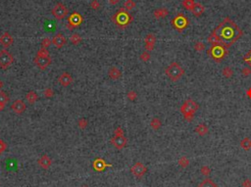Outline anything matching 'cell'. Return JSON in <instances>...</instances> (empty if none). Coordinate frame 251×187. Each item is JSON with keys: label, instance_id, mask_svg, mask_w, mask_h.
Masks as SVG:
<instances>
[{"label": "cell", "instance_id": "6da1fadb", "mask_svg": "<svg viewBox=\"0 0 251 187\" xmlns=\"http://www.w3.org/2000/svg\"><path fill=\"white\" fill-rule=\"evenodd\" d=\"M242 30L234 21L226 18L208 36V42L211 44H221L229 48L242 35Z\"/></svg>", "mask_w": 251, "mask_h": 187}, {"label": "cell", "instance_id": "f1b7e54d", "mask_svg": "<svg viewBox=\"0 0 251 187\" xmlns=\"http://www.w3.org/2000/svg\"><path fill=\"white\" fill-rule=\"evenodd\" d=\"M195 131L197 132L199 135H205L208 132V128L205 124H199L197 128L195 129Z\"/></svg>", "mask_w": 251, "mask_h": 187}, {"label": "cell", "instance_id": "ab89813d", "mask_svg": "<svg viewBox=\"0 0 251 187\" xmlns=\"http://www.w3.org/2000/svg\"><path fill=\"white\" fill-rule=\"evenodd\" d=\"M223 73L226 77H230L233 75V71L230 70V68H225L223 71Z\"/></svg>", "mask_w": 251, "mask_h": 187}, {"label": "cell", "instance_id": "5b68a950", "mask_svg": "<svg viewBox=\"0 0 251 187\" xmlns=\"http://www.w3.org/2000/svg\"><path fill=\"white\" fill-rule=\"evenodd\" d=\"M198 109V105L192 100H187V101L181 106V112L185 115V118L187 121H192L193 114Z\"/></svg>", "mask_w": 251, "mask_h": 187}, {"label": "cell", "instance_id": "d6a6232c", "mask_svg": "<svg viewBox=\"0 0 251 187\" xmlns=\"http://www.w3.org/2000/svg\"><path fill=\"white\" fill-rule=\"evenodd\" d=\"M243 61L245 62L250 67V69H251V49L246 53L245 56L243 57Z\"/></svg>", "mask_w": 251, "mask_h": 187}, {"label": "cell", "instance_id": "ffe728a7", "mask_svg": "<svg viewBox=\"0 0 251 187\" xmlns=\"http://www.w3.org/2000/svg\"><path fill=\"white\" fill-rule=\"evenodd\" d=\"M8 102H9V96L7 95V93L0 90V112L5 108V106L7 105Z\"/></svg>", "mask_w": 251, "mask_h": 187}, {"label": "cell", "instance_id": "9c48e42d", "mask_svg": "<svg viewBox=\"0 0 251 187\" xmlns=\"http://www.w3.org/2000/svg\"><path fill=\"white\" fill-rule=\"evenodd\" d=\"M68 14H69V10H68L67 6H65L63 3H57L52 9V15L54 16V18L57 20H63L65 19Z\"/></svg>", "mask_w": 251, "mask_h": 187}, {"label": "cell", "instance_id": "c3c4849f", "mask_svg": "<svg viewBox=\"0 0 251 187\" xmlns=\"http://www.w3.org/2000/svg\"><path fill=\"white\" fill-rule=\"evenodd\" d=\"M2 86H3V82H2L1 81H0V89H1V87H2Z\"/></svg>", "mask_w": 251, "mask_h": 187}, {"label": "cell", "instance_id": "4dcf8cb0", "mask_svg": "<svg viewBox=\"0 0 251 187\" xmlns=\"http://www.w3.org/2000/svg\"><path fill=\"white\" fill-rule=\"evenodd\" d=\"M150 125H151V128L155 130H157L160 129V126H161V122H160V119H157V118H154L151 123H150Z\"/></svg>", "mask_w": 251, "mask_h": 187}, {"label": "cell", "instance_id": "681fc988", "mask_svg": "<svg viewBox=\"0 0 251 187\" xmlns=\"http://www.w3.org/2000/svg\"><path fill=\"white\" fill-rule=\"evenodd\" d=\"M81 187H89V186H86V185H84V186H81Z\"/></svg>", "mask_w": 251, "mask_h": 187}, {"label": "cell", "instance_id": "7a4b0ae2", "mask_svg": "<svg viewBox=\"0 0 251 187\" xmlns=\"http://www.w3.org/2000/svg\"><path fill=\"white\" fill-rule=\"evenodd\" d=\"M207 54L216 62H221L229 54V51L228 48L221 44H211V47L208 49Z\"/></svg>", "mask_w": 251, "mask_h": 187}, {"label": "cell", "instance_id": "d4e9b609", "mask_svg": "<svg viewBox=\"0 0 251 187\" xmlns=\"http://www.w3.org/2000/svg\"><path fill=\"white\" fill-rule=\"evenodd\" d=\"M198 187H218V186H217V184L213 181L212 179L206 178V179L203 180V181L200 182Z\"/></svg>", "mask_w": 251, "mask_h": 187}, {"label": "cell", "instance_id": "b9f144b4", "mask_svg": "<svg viewBox=\"0 0 251 187\" xmlns=\"http://www.w3.org/2000/svg\"><path fill=\"white\" fill-rule=\"evenodd\" d=\"M6 148H7V144H6L2 139H0V154L3 153L6 150Z\"/></svg>", "mask_w": 251, "mask_h": 187}, {"label": "cell", "instance_id": "3957f363", "mask_svg": "<svg viewBox=\"0 0 251 187\" xmlns=\"http://www.w3.org/2000/svg\"><path fill=\"white\" fill-rule=\"evenodd\" d=\"M113 21L119 28H126L133 21L132 15L125 9H120L116 14L113 16Z\"/></svg>", "mask_w": 251, "mask_h": 187}, {"label": "cell", "instance_id": "8992f818", "mask_svg": "<svg viewBox=\"0 0 251 187\" xmlns=\"http://www.w3.org/2000/svg\"><path fill=\"white\" fill-rule=\"evenodd\" d=\"M123 129H122V128H119L115 130V135L114 137L111 139V141H112V144L116 147L117 149H123L124 147L127 145V138L124 136L123 134Z\"/></svg>", "mask_w": 251, "mask_h": 187}, {"label": "cell", "instance_id": "44dd1931", "mask_svg": "<svg viewBox=\"0 0 251 187\" xmlns=\"http://www.w3.org/2000/svg\"><path fill=\"white\" fill-rule=\"evenodd\" d=\"M204 11H205V7L204 6H203L202 4H200V3H195V5H194V7H193V9H192V14L194 15V16H196V17H200L203 13H204Z\"/></svg>", "mask_w": 251, "mask_h": 187}, {"label": "cell", "instance_id": "836d02e7", "mask_svg": "<svg viewBox=\"0 0 251 187\" xmlns=\"http://www.w3.org/2000/svg\"><path fill=\"white\" fill-rule=\"evenodd\" d=\"M52 43V40L50 38H48V37H45L43 40L41 41V46L43 48H46L47 49V47H49V45Z\"/></svg>", "mask_w": 251, "mask_h": 187}, {"label": "cell", "instance_id": "d590c367", "mask_svg": "<svg viewBox=\"0 0 251 187\" xmlns=\"http://www.w3.org/2000/svg\"><path fill=\"white\" fill-rule=\"evenodd\" d=\"M90 7L93 9V10H97L99 9L100 7V3L98 2V0H92L90 2Z\"/></svg>", "mask_w": 251, "mask_h": 187}, {"label": "cell", "instance_id": "4316f807", "mask_svg": "<svg viewBox=\"0 0 251 187\" xmlns=\"http://www.w3.org/2000/svg\"><path fill=\"white\" fill-rule=\"evenodd\" d=\"M240 146H241V148H243L244 150L248 151V150L251 148V140H250L248 137H245L244 139H242V140H241V142H240Z\"/></svg>", "mask_w": 251, "mask_h": 187}, {"label": "cell", "instance_id": "9a60e30c", "mask_svg": "<svg viewBox=\"0 0 251 187\" xmlns=\"http://www.w3.org/2000/svg\"><path fill=\"white\" fill-rule=\"evenodd\" d=\"M58 82H60V84L64 86V87H67L72 84L73 82V77L71 76V73H69L68 72H64L62 75H61L58 77Z\"/></svg>", "mask_w": 251, "mask_h": 187}, {"label": "cell", "instance_id": "f35d334b", "mask_svg": "<svg viewBox=\"0 0 251 187\" xmlns=\"http://www.w3.org/2000/svg\"><path fill=\"white\" fill-rule=\"evenodd\" d=\"M140 59L142 60L143 62H147L149 59H150V54H149L148 52H143L142 54L140 55Z\"/></svg>", "mask_w": 251, "mask_h": 187}, {"label": "cell", "instance_id": "30bf717a", "mask_svg": "<svg viewBox=\"0 0 251 187\" xmlns=\"http://www.w3.org/2000/svg\"><path fill=\"white\" fill-rule=\"evenodd\" d=\"M35 64L38 67L40 70H45L47 67H48L52 63V59L50 56H40L36 55L35 60H33Z\"/></svg>", "mask_w": 251, "mask_h": 187}, {"label": "cell", "instance_id": "f546056e", "mask_svg": "<svg viewBox=\"0 0 251 187\" xmlns=\"http://www.w3.org/2000/svg\"><path fill=\"white\" fill-rule=\"evenodd\" d=\"M135 7V2L133 0H127L124 4V9L127 11H131Z\"/></svg>", "mask_w": 251, "mask_h": 187}, {"label": "cell", "instance_id": "4fadbf2b", "mask_svg": "<svg viewBox=\"0 0 251 187\" xmlns=\"http://www.w3.org/2000/svg\"><path fill=\"white\" fill-rule=\"evenodd\" d=\"M131 171H132V173H133L134 176L142 177V176L145 175V172L147 171V169H146V166L143 164H142V163H137V164H134L132 166Z\"/></svg>", "mask_w": 251, "mask_h": 187}, {"label": "cell", "instance_id": "74e56055", "mask_svg": "<svg viewBox=\"0 0 251 187\" xmlns=\"http://www.w3.org/2000/svg\"><path fill=\"white\" fill-rule=\"evenodd\" d=\"M179 164H180V166H184V168H186V166H188V164H189V161L186 158V157H182L180 161H179Z\"/></svg>", "mask_w": 251, "mask_h": 187}, {"label": "cell", "instance_id": "ba28073f", "mask_svg": "<svg viewBox=\"0 0 251 187\" xmlns=\"http://www.w3.org/2000/svg\"><path fill=\"white\" fill-rule=\"evenodd\" d=\"M171 23H172V26H174V28L180 31L186 29L188 26V24H189L187 18L182 14H179V15L176 16L171 21Z\"/></svg>", "mask_w": 251, "mask_h": 187}, {"label": "cell", "instance_id": "8fae6325", "mask_svg": "<svg viewBox=\"0 0 251 187\" xmlns=\"http://www.w3.org/2000/svg\"><path fill=\"white\" fill-rule=\"evenodd\" d=\"M84 19L81 17V15L78 12H74L71 16L68 17V26H70L71 29H74V28H77L79 26L81 23H83Z\"/></svg>", "mask_w": 251, "mask_h": 187}, {"label": "cell", "instance_id": "e0dca14e", "mask_svg": "<svg viewBox=\"0 0 251 187\" xmlns=\"http://www.w3.org/2000/svg\"><path fill=\"white\" fill-rule=\"evenodd\" d=\"M156 42V37L152 33H149L145 36V49L147 51H151L154 49V44Z\"/></svg>", "mask_w": 251, "mask_h": 187}, {"label": "cell", "instance_id": "5bb4252c", "mask_svg": "<svg viewBox=\"0 0 251 187\" xmlns=\"http://www.w3.org/2000/svg\"><path fill=\"white\" fill-rule=\"evenodd\" d=\"M14 42V38L10 35L8 31H5L3 35L0 36V44H1L4 48H8Z\"/></svg>", "mask_w": 251, "mask_h": 187}, {"label": "cell", "instance_id": "7c38bea8", "mask_svg": "<svg viewBox=\"0 0 251 187\" xmlns=\"http://www.w3.org/2000/svg\"><path fill=\"white\" fill-rule=\"evenodd\" d=\"M11 109H12L13 112L15 113V114L22 115V114H24L26 109H27V105H26V103L23 101V100L17 99V100H15V101L12 103Z\"/></svg>", "mask_w": 251, "mask_h": 187}, {"label": "cell", "instance_id": "603a6c76", "mask_svg": "<svg viewBox=\"0 0 251 187\" xmlns=\"http://www.w3.org/2000/svg\"><path fill=\"white\" fill-rule=\"evenodd\" d=\"M107 166V164L103 161L102 159H96L93 162V168L95 171H103Z\"/></svg>", "mask_w": 251, "mask_h": 187}, {"label": "cell", "instance_id": "e575fe53", "mask_svg": "<svg viewBox=\"0 0 251 187\" xmlns=\"http://www.w3.org/2000/svg\"><path fill=\"white\" fill-rule=\"evenodd\" d=\"M44 96L46 97V98H51V97H53L54 96V91H53V89H51L50 87H48V88H46L45 90H44Z\"/></svg>", "mask_w": 251, "mask_h": 187}, {"label": "cell", "instance_id": "484cf974", "mask_svg": "<svg viewBox=\"0 0 251 187\" xmlns=\"http://www.w3.org/2000/svg\"><path fill=\"white\" fill-rule=\"evenodd\" d=\"M70 40L74 45H79L81 42V40H83V38H81L79 33H73L70 37Z\"/></svg>", "mask_w": 251, "mask_h": 187}, {"label": "cell", "instance_id": "7dc6e473", "mask_svg": "<svg viewBox=\"0 0 251 187\" xmlns=\"http://www.w3.org/2000/svg\"><path fill=\"white\" fill-rule=\"evenodd\" d=\"M248 96L251 98V88H250V89H249V91H248Z\"/></svg>", "mask_w": 251, "mask_h": 187}, {"label": "cell", "instance_id": "8d00e7d4", "mask_svg": "<svg viewBox=\"0 0 251 187\" xmlns=\"http://www.w3.org/2000/svg\"><path fill=\"white\" fill-rule=\"evenodd\" d=\"M137 97H138V94L135 91H130L128 93V98L130 99L131 101H134V100L137 99Z\"/></svg>", "mask_w": 251, "mask_h": 187}, {"label": "cell", "instance_id": "bcb514c9", "mask_svg": "<svg viewBox=\"0 0 251 187\" xmlns=\"http://www.w3.org/2000/svg\"><path fill=\"white\" fill-rule=\"evenodd\" d=\"M120 2V0H109V3L111 5H116Z\"/></svg>", "mask_w": 251, "mask_h": 187}, {"label": "cell", "instance_id": "7bdbcfd3", "mask_svg": "<svg viewBox=\"0 0 251 187\" xmlns=\"http://www.w3.org/2000/svg\"><path fill=\"white\" fill-rule=\"evenodd\" d=\"M210 172H211V171H210V169L208 168V166H203V168L201 169V173L203 175H210Z\"/></svg>", "mask_w": 251, "mask_h": 187}, {"label": "cell", "instance_id": "ee69618b", "mask_svg": "<svg viewBox=\"0 0 251 187\" xmlns=\"http://www.w3.org/2000/svg\"><path fill=\"white\" fill-rule=\"evenodd\" d=\"M242 186L243 187H250L251 186V181L249 179H245L244 181L242 182Z\"/></svg>", "mask_w": 251, "mask_h": 187}, {"label": "cell", "instance_id": "d6986e66", "mask_svg": "<svg viewBox=\"0 0 251 187\" xmlns=\"http://www.w3.org/2000/svg\"><path fill=\"white\" fill-rule=\"evenodd\" d=\"M108 76L112 79V81H118V79L121 77L122 72L121 71L117 68V67H112V68L109 70V72H108Z\"/></svg>", "mask_w": 251, "mask_h": 187}, {"label": "cell", "instance_id": "cb8c5ba5", "mask_svg": "<svg viewBox=\"0 0 251 187\" xmlns=\"http://www.w3.org/2000/svg\"><path fill=\"white\" fill-rule=\"evenodd\" d=\"M169 14V11L166 9V8H160V9H157L155 10L154 12V17L156 19H161V18H165L167 17Z\"/></svg>", "mask_w": 251, "mask_h": 187}, {"label": "cell", "instance_id": "7402d4cb", "mask_svg": "<svg viewBox=\"0 0 251 187\" xmlns=\"http://www.w3.org/2000/svg\"><path fill=\"white\" fill-rule=\"evenodd\" d=\"M26 99H27V101H28L30 104H33V103H36L37 101L38 95H37V93L36 91L31 90V91H29L26 94Z\"/></svg>", "mask_w": 251, "mask_h": 187}, {"label": "cell", "instance_id": "52a82bcc", "mask_svg": "<svg viewBox=\"0 0 251 187\" xmlns=\"http://www.w3.org/2000/svg\"><path fill=\"white\" fill-rule=\"evenodd\" d=\"M14 62V57L7 49L0 50V68L7 70Z\"/></svg>", "mask_w": 251, "mask_h": 187}, {"label": "cell", "instance_id": "277c9868", "mask_svg": "<svg viewBox=\"0 0 251 187\" xmlns=\"http://www.w3.org/2000/svg\"><path fill=\"white\" fill-rule=\"evenodd\" d=\"M165 72L172 82H177L184 76L185 71L178 63H172L168 68H166Z\"/></svg>", "mask_w": 251, "mask_h": 187}, {"label": "cell", "instance_id": "ac0fdd59", "mask_svg": "<svg viewBox=\"0 0 251 187\" xmlns=\"http://www.w3.org/2000/svg\"><path fill=\"white\" fill-rule=\"evenodd\" d=\"M51 164H52L51 159L48 156H47V155H43L41 158L38 160V165L41 166L42 169H44V170L48 169L49 166H51Z\"/></svg>", "mask_w": 251, "mask_h": 187}, {"label": "cell", "instance_id": "60d3db41", "mask_svg": "<svg viewBox=\"0 0 251 187\" xmlns=\"http://www.w3.org/2000/svg\"><path fill=\"white\" fill-rule=\"evenodd\" d=\"M194 48H195L196 51H202V50H204L205 45L203 44L202 42H197V43L194 45Z\"/></svg>", "mask_w": 251, "mask_h": 187}, {"label": "cell", "instance_id": "1f68e13d", "mask_svg": "<svg viewBox=\"0 0 251 187\" xmlns=\"http://www.w3.org/2000/svg\"><path fill=\"white\" fill-rule=\"evenodd\" d=\"M87 121L86 119H84V118H81V119H79V122H78V125H79V128L80 129H86V126H87Z\"/></svg>", "mask_w": 251, "mask_h": 187}, {"label": "cell", "instance_id": "f6af8a7d", "mask_svg": "<svg viewBox=\"0 0 251 187\" xmlns=\"http://www.w3.org/2000/svg\"><path fill=\"white\" fill-rule=\"evenodd\" d=\"M250 72H251V69H243V70H242V75L248 76Z\"/></svg>", "mask_w": 251, "mask_h": 187}, {"label": "cell", "instance_id": "83f0119b", "mask_svg": "<svg viewBox=\"0 0 251 187\" xmlns=\"http://www.w3.org/2000/svg\"><path fill=\"white\" fill-rule=\"evenodd\" d=\"M194 5H195V2L193 0H184V1H182V6L188 11H192Z\"/></svg>", "mask_w": 251, "mask_h": 187}, {"label": "cell", "instance_id": "2e32d148", "mask_svg": "<svg viewBox=\"0 0 251 187\" xmlns=\"http://www.w3.org/2000/svg\"><path fill=\"white\" fill-rule=\"evenodd\" d=\"M66 43H67V39L63 35V33H61V32L55 35L52 38V44L55 45L57 48H62Z\"/></svg>", "mask_w": 251, "mask_h": 187}]
</instances>
